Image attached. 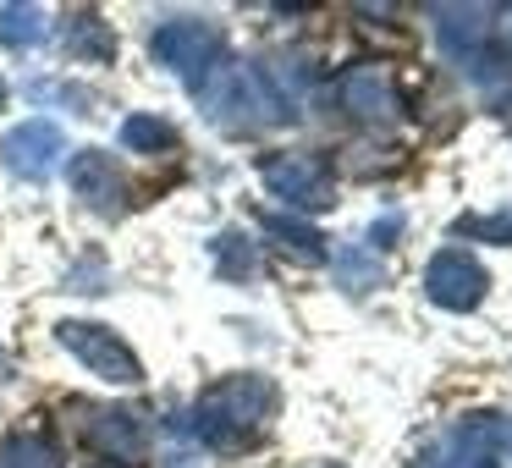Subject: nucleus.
<instances>
[{
	"label": "nucleus",
	"mask_w": 512,
	"mask_h": 468,
	"mask_svg": "<svg viewBox=\"0 0 512 468\" xmlns=\"http://www.w3.org/2000/svg\"><path fill=\"white\" fill-rule=\"evenodd\" d=\"M336 270H342L347 292H364V287H380V259H369L364 248H347V254L336 259Z\"/></svg>",
	"instance_id": "aec40b11"
},
{
	"label": "nucleus",
	"mask_w": 512,
	"mask_h": 468,
	"mask_svg": "<svg viewBox=\"0 0 512 468\" xmlns=\"http://www.w3.org/2000/svg\"><path fill=\"white\" fill-rule=\"evenodd\" d=\"M490 6H430V23H435V39L441 50L468 72V78L490 83L496 78V56H490V39H496V23H490Z\"/></svg>",
	"instance_id": "7ed1b4c3"
},
{
	"label": "nucleus",
	"mask_w": 512,
	"mask_h": 468,
	"mask_svg": "<svg viewBox=\"0 0 512 468\" xmlns=\"http://www.w3.org/2000/svg\"><path fill=\"white\" fill-rule=\"evenodd\" d=\"M0 155H6L12 177H23V182H45L50 171H56V160L67 155V138H61V127H56V122L34 116V122H23V127H12V133H6Z\"/></svg>",
	"instance_id": "9d476101"
},
{
	"label": "nucleus",
	"mask_w": 512,
	"mask_h": 468,
	"mask_svg": "<svg viewBox=\"0 0 512 468\" xmlns=\"http://www.w3.org/2000/svg\"><path fill=\"white\" fill-rule=\"evenodd\" d=\"M336 100H342L347 116H358V122H397L402 111V94H397V78H391V67H380V61H364V67H347L342 83H336Z\"/></svg>",
	"instance_id": "1a4fd4ad"
},
{
	"label": "nucleus",
	"mask_w": 512,
	"mask_h": 468,
	"mask_svg": "<svg viewBox=\"0 0 512 468\" xmlns=\"http://www.w3.org/2000/svg\"><path fill=\"white\" fill-rule=\"evenodd\" d=\"M72 193H78L89 210L116 215V210H122V171H116V160L100 155V149L72 155Z\"/></svg>",
	"instance_id": "f8f14e48"
},
{
	"label": "nucleus",
	"mask_w": 512,
	"mask_h": 468,
	"mask_svg": "<svg viewBox=\"0 0 512 468\" xmlns=\"http://www.w3.org/2000/svg\"><path fill=\"white\" fill-rule=\"evenodd\" d=\"M265 188L276 193L287 210H303V215H314V210H325V204H336L331 199V166H325L320 155H270L265 160Z\"/></svg>",
	"instance_id": "423d86ee"
},
{
	"label": "nucleus",
	"mask_w": 512,
	"mask_h": 468,
	"mask_svg": "<svg viewBox=\"0 0 512 468\" xmlns=\"http://www.w3.org/2000/svg\"><path fill=\"white\" fill-rule=\"evenodd\" d=\"M424 298L452 309V314L479 309V298H485V265L468 259L463 248H446V254H435L424 265Z\"/></svg>",
	"instance_id": "6e6552de"
},
{
	"label": "nucleus",
	"mask_w": 512,
	"mask_h": 468,
	"mask_svg": "<svg viewBox=\"0 0 512 468\" xmlns=\"http://www.w3.org/2000/svg\"><path fill=\"white\" fill-rule=\"evenodd\" d=\"M122 144L138 149V155H160V149L177 144V133H171V122H160V116H127V122H122Z\"/></svg>",
	"instance_id": "a211bd4d"
},
{
	"label": "nucleus",
	"mask_w": 512,
	"mask_h": 468,
	"mask_svg": "<svg viewBox=\"0 0 512 468\" xmlns=\"http://www.w3.org/2000/svg\"><path fill=\"white\" fill-rule=\"evenodd\" d=\"M265 232L276 237L298 265H325V237L314 232L309 221H298V215H265Z\"/></svg>",
	"instance_id": "ddd939ff"
},
{
	"label": "nucleus",
	"mask_w": 512,
	"mask_h": 468,
	"mask_svg": "<svg viewBox=\"0 0 512 468\" xmlns=\"http://www.w3.org/2000/svg\"><path fill=\"white\" fill-rule=\"evenodd\" d=\"M45 39V12L39 6H0V45L28 50Z\"/></svg>",
	"instance_id": "2eb2a0df"
},
{
	"label": "nucleus",
	"mask_w": 512,
	"mask_h": 468,
	"mask_svg": "<svg viewBox=\"0 0 512 468\" xmlns=\"http://www.w3.org/2000/svg\"><path fill=\"white\" fill-rule=\"evenodd\" d=\"M501 452H512V419H501Z\"/></svg>",
	"instance_id": "412c9836"
},
{
	"label": "nucleus",
	"mask_w": 512,
	"mask_h": 468,
	"mask_svg": "<svg viewBox=\"0 0 512 468\" xmlns=\"http://www.w3.org/2000/svg\"><path fill=\"white\" fill-rule=\"evenodd\" d=\"M496 457H501V419L496 413H474V419H463L430 446L424 468H501Z\"/></svg>",
	"instance_id": "0eeeda50"
},
{
	"label": "nucleus",
	"mask_w": 512,
	"mask_h": 468,
	"mask_svg": "<svg viewBox=\"0 0 512 468\" xmlns=\"http://www.w3.org/2000/svg\"><path fill=\"white\" fill-rule=\"evenodd\" d=\"M0 105H6V83H0Z\"/></svg>",
	"instance_id": "4be33fe9"
},
{
	"label": "nucleus",
	"mask_w": 512,
	"mask_h": 468,
	"mask_svg": "<svg viewBox=\"0 0 512 468\" xmlns=\"http://www.w3.org/2000/svg\"><path fill=\"white\" fill-rule=\"evenodd\" d=\"M67 50H72V56H83V61H111V56H116L105 23H100V17H89V12L67 23Z\"/></svg>",
	"instance_id": "dca6fc26"
},
{
	"label": "nucleus",
	"mask_w": 512,
	"mask_h": 468,
	"mask_svg": "<svg viewBox=\"0 0 512 468\" xmlns=\"http://www.w3.org/2000/svg\"><path fill=\"white\" fill-rule=\"evenodd\" d=\"M215 265H221V276L248 281V276H259V248L243 232H221L215 237Z\"/></svg>",
	"instance_id": "f3484780"
},
{
	"label": "nucleus",
	"mask_w": 512,
	"mask_h": 468,
	"mask_svg": "<svg viewBox=\"0 0 512 468\" xmlns=\"http://www.w3.org/2000/svg\"><path fill=\"white\" fill-rule=\"evenodd\" d=\"M149 50H155L160 67H171L193 94H199V89H204V78H210V72L221 67V28L199 23V17H171V23H160V28H155Z\"/></svg>",
	"instance_id": "20e7f679"
},
{
	"label": "nucleus",
	"mask_w": 512,
	"mask_h": 468,
	"mask_svg": "<svg viewBox=\"0 0 512 468\" xmlns=\"http://www.w3.org/2000/svg\"><path fill=\"white\" fill-rule=\"evenodd\" d=\"M56 336H61V347H67L72 358H83V364H89L100 380H111V386H138V380H144V364H138V353L111 331V325L67 320V325H56Z\"/></svg>",
	"instance_id": "39448f33"
},
{
	"label": "nucleus",
	"mask_w": 512,
	"mask_h": 468,
	"mask_svg": "<svg viewBox=\"0 0 512 468\" xmlns=\"http://www.w3.org/2000/svg\"><path fill=\"white\" fill-rule=\"evenodd\" d=\"M270 413H276V386L265 375H232V380H215L193 402V435L215 452H237L265 430Z\"/></svg>",
	"instance_id": "f257e3e1"
},
{
	"label": "nucleus",
	"mask_w": 512,
	"mask_h": 468,
	"mask_svg": "<svg viewBox=\"0 0 512 468\" xmlns=\"http://www.w3.org/2000/svg\"><path fill=\"white\" fill-rule=\"evenodd\" d=\"M78 413H89V419H83V435H89V446L100 457H111V463H138V457H144L149 435H144V419H138V413H127V408H83V402H78Z\"/></svg>",
	"instance_id": "9b49d317"
},
{
	"label": "nucleus",
	"mask_w": 512,
	"mask_h": 468,
	"mask_svg": "<svg viewBox=\"0 0 512 468\" xmlns=\"http://www.w3.org/2000/svg\"><path fill=\"white\" fill-rule=\"evenodd\" d=\"M0 468H61V452H56V441H50L45 430H23V435L6 441Z\"/></svg>",
	"instance_id": "4468645a"
},
{
	"label": "nucleus",
	"mask_w": 512,
	"mask_h": 468,
	"mask_svg": "<svg viewBox=\"0 0 512 468\" xmlns=\"http://www.w3.org/2000/svg\"><path fill=\"white\" fill-rule=\"evenodd\" d=\"M457 237H474V243H512V204L496 215H463V221L452 226Z\"/></svg>",
	"instance_id": "6ab92c4d"
},
{
	"label": "nucleus",
	"mask_w": 512,
	"mask_h": 468,
	"mask_svg": "<svg viewBox=\"0 0 512 468\" xmlns=\"http://www.w3.org/2000/svg\"><path fill=\"white\" fill-rule=\"evenodd\" d=\"M199 105L210 111L215 127L226 133H265V127L287 122V100L276 94V83L254 67V61H221L204 78Z\"/></svg>",
	"instance_id": "f03ea898"
}]
</instances>
